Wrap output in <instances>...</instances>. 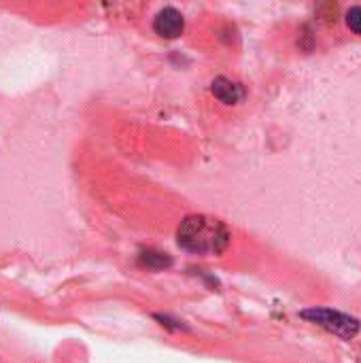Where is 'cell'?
I'll list each match as a JSON object with an SVG mask.
<instances>
[{"instance_id": "5b68a950", "label": "cell", "mask_w": 361, "mask_h": 363, "mask_svg": "<svg viewBox=\"0 0 361 363\" xmlns=\"http://www.w3.org/2000/svg\"><path fill=\"white\" fill-rule=\"evenodd\" d=\"M138 259H140V264H143V266H147V268H155V270H160V268H168V266L172 264V259H170L166 253H160V251H143Z\"/></svg>"}, {"instance_id": "3957f363", "label": "cell", "mask_w": 361, "mask_h": 363, "mask_svg": "<svg viewBox=\"0 0 361 363\" xmlns=\"http://www.w3.org/2000/svg\"><path fill=\"white\" fill-rule=\"evenodd\" d=\"M153 30H155L160 36H164V38H177V36H181L183 30H185V19H183V15H181L177 9L166 6V9H162V11L155 15V19H153Z\"/></svg>"}, {"instance_id": "8992f818", "label": "cell", "mask_w": 361, "mask_h": 363, "mask_svg": "<svg viewBox=\"0 0 361 363\" xmlns=\"http://www.w3.org/2000/svg\"><path fill=\"white\" fill-rule=\"evenodd\" d=\"M347 19V26L355 32V34H361V6H351L345 15Z\"/></svg>"}, {"instance_id": "277c9868", "label": "cell", "mask_w": 361, "mask_h": 363, "mask_svg": "<svg viewBox=\"0 0 361 363\" xmlns=\"http://www.w3.org/2000/svg\"><path fill=\"white\" fill-rule=\"evenodd\" d=\"M211 91H213V96H215L217 100H221L223 104H236V102H240L243 96H245L243 87H240L236 81L228 79V77H217V79L213 81V85H211Z\"/></svg>"}, {"instance_id": "7a4b0ae2", "label": "cell", "mask_w": 361, "mask_h": 363, "mask_svg": "<svg viewBox=\"0 0 361 363\" xmlns=\"http://www.w3.org/2000/svg\"><path fill=\"white\" fill-rule=\"evenodd\" d=\"M302 317L309 319L311 323L340 336L343 340H351L357 336L360 332V321L345 315V313H338V311H332V308H309V311H302Z\"/></svg>"}, {"instance_id": "6da1fadb", "label": "cell", "mask_w": 361, "mask_h": 363, "mask_svg": "<svg viewBox=\"0 0 361 363\" xmlns=\"http://www.w3.org/2000/svg\"><path fill=\"white\" fill-rule=\"evenodd\" d=\"M230 230L215 217L189 215L177 230V242L181 249L198 255H219L230 245Z\"/></svg>"}]
</instances>
